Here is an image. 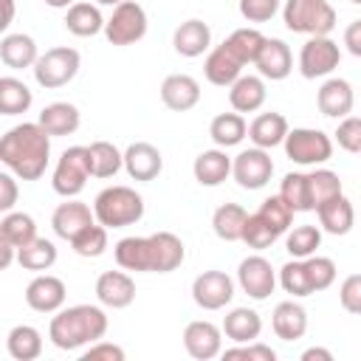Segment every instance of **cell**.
I'll return each mask as SVG.
<instances>
[{
  "label": "cell",
  "mask_w": 361,
  "mask_h": 361,
  "mask_svg": "<svg viewBox=\"0 0 361 361\" xmlns=\"http://www.w3.org/2000/svg\"><path fill=\"white\" fill-rule=\"evenodd\" d=\"M51 158V135L39 121H23L0 138V161L23 180H37L45 175Z\"/></svg>",
  "instance_id": "obj_1"
},
{
  "label": "cell",
  "mask_w": 361,
  "mask_h": 361,
  "mask_svg": "<svg viewBox=\"0 0 361 361\" xmlns=\"http://www.w3.org/2000/svg\"><path fill=\"white\" fill-rule=\"evenodd\" d=\"M107 333V313L99 305H73L65 310H56V316L48 324V338L59 350H79L85 344L102 341Z\"/></svg>",
  "instance_id": "obj_2"
},
{
  "label": "cell",
  "mask_w": 361,
  "mask_h": 361,
  "mask_svg": "<svg viewBox=\"0 0 361 361\" xmlns=\"http://www.w3.org/2000/svg\"><path fill=\"white\" fill-rule=\"evenodd\" d=\"M93 214L107 228H124L144 217V197L130 186H107L96 195Z\"/></svg>",
  "instance_id": "obj_3"
},
{
  "label": "cell",
  "mask_w": 361,
  "mask_h": 361,
  "mask_svg": "<svg viewBox=\"0 0 361 361\" xmlns=\"http://www.w3.org/2000/svg\"><path fill=\"white\" fill-rule=\"evenodd\" d=\"M282 20L293 34L327 37L336 28V8L327 0H285Z\"/></svg>",
  "instance_id": "obj_4"
},
{
  "label": "cell",
  "mask_w": 361,
  "mask_h": 361,
  "mask_svg": "<svg viewBox=\"0 0 361 361\" xmlns=\"http://www.w3.org/2000/svg\"><path fill=\"white\" fill-rule=\"evenodd\" d=\"M79 51L71 45H56L48 48L45 54H39L37 65H34V79L39 87L45 90H56L62 85H68L76 73H79Z\"/></svg>",
  "instance_id": "obj_5"
},
{
  "label": "cell",
  "mask_w": 361,
  "mask_h": 361,
  "mask_svg": "<svg viewBox=\"0 0 361 361\" xmlns=\"http://www.w3.org/2000/svg\"><path fill=\"white\" fill-rule=\"evenodd\" d=\"M285 155L299 166H319V164L330 161L333 141L322 130L296 127V130H288V135H285Z\"/></svg>",
  "instance_id": "obj_6"
},
{
  "label": "cell",
  "mask_w": 361,
  "mask_h": 361,
  "mask_svg": "<svg viewBox=\"0 0 361 361\" xmlns=\"http://www.w3.org/2000/svg\"><path fill=\"white\" fill-rule=\"evenodd\" d=\"M90 178V152L87 147H68L51 175V186L62 197H76Z\"/></svg>",
  "instance_id": "obj_7"
},
{
  "label": "cell",
  "mask_w": 361,
  "mask_h": 361,
  "mask_svg": "<svg viewBox=\"0 0 361 361\" xmlns=\"http://www.w3.org/2000/svg\"><path fill=\"white\" fill-rule=\"evenodd\" d=\"M144 34H147V11L135 0L118 3L113 8L110 20L104 23V37L113 45H133V42L144 39Z\"/></svg>",
  "instance_id": "obj_8"
},
{
  "label": "cell",
  "mask_w": 361,
  "mask_h": 361,
  "mask_svg": "<svg viewBox=\"0 0 361 361\" xmlns=\"http://www.w3.org/2000/svg\"><path fill=\"white\" fill-rule=\"evenodd\" d=\"M341 62V51L330 37H310L299 51V71L305 79L330 76Z\"/></svg>",
  "instance_id": "obj_9"
},
{
  "label": "cell",
  "mask_w": 361,
  "mask_h": 361,
  "mask_svg": "<svg viewBox=\"0 0 361 361\" xmlns=\"http://www.w3.org/2000/svg\"><path fill=\"white\" fill-rule=\"evenodd\" d=\"M231 175L243 189H262L274 175V161L268 149L251 147V149H243L231 161Z\"/></svg>",
  "instance_id": "obj_10"
},
{
  "label": "cell",
  "mask_w": 361,
  "mask_h": 361,
  "mask_svg": "<svg viewBox=\"0 0 361 361\" xmlns=\"http://www.w3.org/2000/svg\"><path fill=\"white\" fill-rule=\"evenodd\" d=\"M192 299L203 310H220L234 299V282L226 271H203L192 282Z\"/></svg>",
  "instance_id": "obj_11"
},
{
  "label": "cell",
  "mask_w": 361,
  "mask_h": 361,
  "mask_svg": "<svg viewBox=\"0 0 361 361\" xmlns=\"http://www.w3.org/2000/svg\"><path fill=\"white\" fill-rule=\"evenodd\" d=\"M237 282H240V288H243L251 299L262 302V299H268V296L274 293V288H276V271L271 268V262H268L265 257L251 254V257H245V259L240 262V268H237Z\"/></svg>",
  "instance_id": "obj_12"
},
{
  "label": "cell",
  "mask_w": 361,
  "mask_h": 361,
  "mask_svg": "<svg viewBox=\"0 0 361 361\" xmlns=\"http://www.w3.org/2000/svg\"><path fill=\"white\" fill-rule=\"evenodd\" d=\"M183 347L192 358L197 361H209V358H217L223 353V330L206 319H197V322H189L186 330H183Z\"/></svg>",
  "instance_id": "obj_13"
},
{
  "label": "cell",
  "mask_w": 361,
  "mask_h": 361,
  "mask_svg": "<svg viewBox=\"0 0 361 361\" xmlns=\"http://www.w3.org/2000/svg\"><path fill=\"white\" fill-rule=\"evenodd\" d=\"M65 296H68L65 282L59 276H51V274L34 276L25 288V302L37 313H56L65 305Z\"/></svg>",
  "instance_id": "obj_14"
},
{
  "label": "cell",
  "mask_w": 361,
  "mask_h": 361,
  "mask_svg": "<svg viewBox=\"0 0 361 361\" xmlns=\"http://www.w3.org/2000/svg\"><path fill=\"white\" fill-rule=\"evenodd\" d=\"M124 169L133 180H155L164 169L161 149L149 141H133L124 149Z\"/></svg>",
  "instance_id": "obj_15"
},
{
  "label": "cell",
  "mask_w": 361,
  "mask_h": 361,
  "mask_svg": "<svg viewBox=\"0 0 361 361\" xmlns=\"http://www.w3.org/2000/svg\"><path fill=\"white\" fill-rule=\"evenodd\" d=\"M90 223H96V214L90 212L87 203H82V200H76V197H65V203H59V206L54 209V214H51V226H54L56 237H62V240H68V243H71L82 228H87Z\"/></svg>",
  "instance_id": "obj_16"
},
{
  "label": "cell",
  "mask_w": 361,
  "mask_h": 361,
  "mask_svg": "<svg viewBox=\"0 0 361 361\" xmlns=\"http://www.w3.org/2000/svg\"><path fill=\"white\" fill-rule=\"evenodd\" d=\"M316 104L322 110V116L327 118H344L353 113V104H355V93H353V85L347 79H327L319 93H316Z\"/></svg>",
  "instance_id": "obj_17"
},
{
  "label": "cell",
  "mask_w": 361,
  "mask_h": 361,
  "mask_svg": "<svg viewBox=\"0 0 361 361\" xmlns=\"http://www.w3.org/2000/svg\"><path fill=\"white\" fill-rule=\"evenodd\" d=\"M96 299L104 307H113V310H121V307L133 305V299H135L133 276L124 274V271H104L96 279Z\"/></svg>",
  "instance_id": "obj_18"
},
{
  "label": "cell",
  "mask_w": 361,
  "mask_h": 361,
  "mask_svg": "<svg viewBox=\"0 0 361 361\" xmlns=\"http://www.w3.org/2000/svg\"><path fill=\"white\" fill-rule=\"evenodd\" d=\"M257 71L259 76L271 79V82H279V79H288L290 71H293V54L288 48V42L282 39H274V37H265L262 42V51L257 56Z\"/></svg>",
  "instance_id": "obj_19"
},
{
  "label": "cell",
  "mask_w": 361,
  "mask_h": 361,
  "mask_svg": "<svg viewBox=\"0 0 361 361\" xmlns=\"http://www.w3.org/2000/svg\"><path fill=\"white\" fill-rule=\"evenodd\" d=\"M161 102L175 110V113H186L200 102V85L195 76L189 73H172L161 82Z\"/></svg>",
  "instance_id": "obj_20"
},
{
  "label": "cell",
  "mask_w": 361,
  "mask_h": 361,
  "mask_svg": "<svg viewBox=\"0 0 361 361\" xmlns=\"http://www.w3.org/2000/svg\"><path fill=\"white\" fill-rule=\"evenodd\" d=\"M203 73H206V79H209L212 85H217V87H231V85L243 76V62H240L237 54L223 42V45H217V48L209 51V56H206V62H203Z\"/></svg>",
  "instance_id": "obj_21"
},
{
  "label": "cell",
  "mask_w": 361,
  "mask_h": 361,
  "mask_svg": "<svg viewBox=\"0 0 361 361\" xmlns=\"http://www.w3.org/2000/svg\"><path fill=\"white\" fill-rule=\"evenodd\" d=\"M271 327H274L276 338H282V341H296V338H302V336L307 333V310H305L299 302H293V299L279 302V305L274 307Z\"/></svg>",
  "instance_id": "obj_22"
},
{
  "label": "cell",
  "mask_w": 361,
  "mask_h": 361,
  "mask_svg": "<svg viewBox=\"0 0 361 361\" xmlns=\"http://www.w3.org/2000/svg\"><path fill=\"white\" fill-rule=\"evenodd\" d=\"M172 45L180 56L186 59H195L200 54L209 51L212 45V28L203 23V20H186L175 28V37H172Z\"/></svg>",
  "instance_id": "obj_23"
},
{
  "label": "cell",
  "mask_w": 361,
  "mask_h": 361,
  "mask_svg": "<svg viewBox=\"0 0 361 361\" xmlns=\"http://www.w3.org/2000/svg\"><path fill=\"white\" fill-rule=\"evenodd\" d=\"M149 240H152V274H169L183 262L186 248L178 234L155 231V234H149Z\"/></svg>",
  "instance_id": "obj_24"
},
{
  "label": "cell",
  "mask_w": 361,
  "mask_h": 361,
  "mask_svg": "<svg viewBox=\"0 0 361 361\" xmlns=\"http://www.w3.org/2000/svg\"><path fill=\"white\" fill-rule=\"evenodd\" d=\"M192 172H195V180L200 186H220L228 175H231V158L226 155V149H203L195 164H192Z\"/></svg>",
  "instance_id": "obj_25"
},
{
  "label": "cell",
  "mask_w": 361,
  "mask_h": 361,
  "mask_svg": "<svg viewBox=\"0 0 361 361\" xmlns=\"http://www.w3.org/2000/svg\"><path fill=\"white\" fill-rule=\"evenodd\" d=\"M116 262L124 271H149L152 274V240L149 237H124L113 248Z\"/></svg>",
  "instance_id": "obj_26"
},
{
  "label": "cell",
  "mask_w": 361,
  "mask_h": 361,
  "mask_svg": "<svg viewBox=\"0 0 361 361\" xmlns=\"http://www.w3.org/2000/svg\"><path fill=\"white\" fill-rule=\"evenodd\" d=\"M285 135H288V118L282 113H259L248 124V138L254 141V147L262 149H274L285 144Z\"/></svg>",
  "instance_id": "obj_27"
},
{
  "label": "cell",
  "mask_w": 361,
  "mask_h": 361,
  "mask_svg": "<svg viewBox=\"0 0 361 361\" xmlns=\"http://www.w3.org/2000/svg\"><path fill=\"white\" fill-rule=\"evenodd\" d=\"M316 214H319L322 228H324L327 234H336V237L347 234V231L353 228V223H355V209H353V203H350L344 195H336V197L324 200V203L316 209Z\"/></svg>",
  "instance_id": "obj_28"
},
{
  "label": "cell",
  "mask_w": 361,
  "mask_h": 361,
  "mask_svg": "<svg viewBox=\"0 0 361 361\" xmlns=\"http://www.w3.org/2000/svg\"><path fill=\"white\" fill-rule=\"evenodd\" d=\"M0 59H3L6 68H14V71L34 68L37 59H39L34 37H28V34H6L0 39Z\"/></svg>",
  "instance_id": "obj_29"
},
{
  "label": "cell",
  "mask_w": 361,
  "mask_h": 361,
  "mask_svg": "<svg viewBox=\"0 0 361 361\" xmlns=\"http://www.w3.org/2000/svg\"><path fill=\"white\" fill-rule=\"evenodd\" d=\"M223 333L226 338H231L234 344H248L257 341L262 333V319L257 310L251 307H234L231 313H226L223 319Z\"/></svg>",
  "instance_id": "obj_30"
},
{
  "label": "cell",
  "mask_w": 361,
  "mask_h": 361,
  "mask_svg": "<svg viewBox=\"0 0 361 361\" xmlns=\"http://www.w3.org/2000/svg\"><path fill=\"white\" fill-rule=\"evenodd\" d=\"M265 82L259 76H240L231 87H228V102L237 113H254L265 104Z\"/></svg>",
  "instance_id": "obj_31"
},
{
  "label": "cell",
  "mask_w": 361,
  "mask_h": 361,
  "mask_svg": "<svg viewBox=\"0 0 361 361\" xmlns=\"http://www.w3.org/2000/svg\"><path fill=\"white\" fill-rule=\"evenodd\" d=\"M37 121L42 124V130L48 135H71V133L79 130L82 116H79V110L71 102H54V104L42 107V113H39Z\"/></svg>",
  "instance_id": "obj_32"
},
{
  "label": "cell",
  "mask_w": 361,
  "mask_h": 361,
  "mask_svg": "<svg viewBox=\"0 0 361 361\" xmlns=\"http://www.w3.org/2000/svg\"><path fill=\"white\" fill-rule=\"evenodd\" d=\"M245 220H248V212L240 206V203H223L214 209L212 214V228L220 240L226 243H237L243 240V228H245Z\"/></svg>",
  "instance_id": "obj_33"
},
{
  "label": "cell",
  "mask_w": 361,
  "mask_h": 361,
  "mask_svg": "<svg viewBox=\"0 0 361 361\" xmlns=\"http://www.w3.org/2000/svg\"><path fill=\"white\" fill-rule=\"evenodd\" d=\"M6 350L14 361H34L42 353V336L31 324H17L6 336Z\"/></svg>",
  "instance_id": "obj_34"
},
{
  "label": "cell",
  "mask_w": 361,
  "mask_h": 361,
  "mask_svg": "<svg viewBox=\"0 0 361 361\" xmlns=\"http://www.w3.org/2000/svg\"><path fill=\"white\" fill-rule=\"evenodd\" d=\"M104 23L107 20L93 3H73L65 14V28L76 37H96L99 31H104Z\"/></svg>",
  "instance_id": "obj_35"
},
{
  "label": "cell",
  "mask_w": 361,
  "mask_h": 361,
  "mask_svg": "<svg viewBox=\"0 0 361 361\" xmlns=\"http://www.w3.org/2000/svg\"><path fill=\"white\" fill-rule=\"evenodd\" d=\"M248 133V124L240 113H220L212 118L209 124V135L212 141L220 147V149H228V147H237Z\"/></svg>",
  "instance_id": "obj_36"
},
{
  "label": "cell",
  "mask_w": 361,
  "mask_h": 361,
  "mask_svg": "<svg viewBox=\"0 0 361 361\" xmlns=\"http://www.w3.org/2000/svg\"><path fill=\"white\" fill-rule=\"evenodd\" d=\"M87 152H90V175L93 178H113L124 166V152H118V147L110 141H93L87 147Z\"/></svg>",
  "instance_id": "obj_37"
},
{
  "label": "cell",
  "mask_w": 361,
  "mask_h": 361,
  "mask_svg": "<svg viewBox=\"0 0 361 361\" xmlns=\"http://www.w3.org/2000/svg\"><path fill=\"white\" fill-rule=\"evenodd\" d=\"M31 102H34V96L25 82H20L14 76L0 79V113L3 116H20L31 107Z\"/></svg>",
  "instance_id": "obj_38"
},
{
  "label": "cell",
  "mask_w": 361,
  "mask_h": 361,
  "mask_svg": "<svg viewBox=\"0 0 361 361\" xmlns=\"http://www.w3.org/2000/svg\"><path fill=\"white\" fill-rule=\"evenodd\" d=\"M0 240H8L17 248L28 245L31 240H37L34 217L25 214V212H6V217L0 220Z\"/></svg>",
  "instance_id": "obj_39"
},
{
  "label": "cell",
  "mask_w": 361,
  "mask_h": 361,
  "mask_svg": "<svg viewBox=\"0 0 361 361\" xmlns=\"http://www.w3.org/2000/svg\"><path fill=\"white\" fill-rule=\"evenodd\" d=\"M17 262L25 271H48L56 262V245L45 237H37V240H31L28 245H23L17 251Z\"/></svg>",
  "instance_id": "obj_40"
},
{
  "label": "cell",
  "mask_w": 361,
  "mask_h": 361,
  "mask_svg": "<svg viewBox=\"0 0 361 361\" xmlns=\"http://www.w3.org/2000/svg\"><path fill=\"white\" fill-rule=\"evenodd\" d=\"M262 42H265V37H262V31H257V28H237V31H231L228 39H226V45L237 54V59H240L243 65H254V62H257V56H259V51H262Z\"/></svg>",
  "instance_id": "obj_41"
},
{
  "label": "cell",
  "mask_w": 361,
  "mask_h": 361,
  "mask_svg": "<svg viewBox=\"0 0 361 361\" xmlns=\"http://www.w3.org/2000/svg\"><path fill=\"white\" fill-rule=\"evenodd\" d=\"M279 197L293 209V212H313L310 203V189H307V175L305 172H288L279 186Z\"/></svg>",
  "instance_id": "obj_42"
},
{
  "label": "cell",
  "mask_w": 361,
  "mask_h": 361,
  "mask_svg": "<svg viewBox=\"0 0 361 361\" xmlns=\"http://www.w3.org/2000/svg\"><path fill=\"white\" fill-rule=\"evenodd\" d=\"M322 245V231L316 226H296V228H288V237H285V248L290 257L296 259H307L316 254V248Z\"/></svg>",
  "instance_id": "obj_43"
},
{
  "label": "cell",
  "mask_w": 361,
  "mask_h": 361,
  "mask_svg": "<svg viewBox=\"0 0 361 361\" xmlns=\"http://www.w3.org/2000/svg\"><path fill=\"white\" fill-rule=\"evenodd\" d=\"M279 285L285 288V293H290L293 299H302V296H310L313 293V285H310V276H307V268H305V259H290L279 268Z\"/></svg>",
  "instance_id": "obj_44"
},
{
  "label": "cell",
  "mask_w": 361,
  "mask_h": 361,
  "mask_svg": "<svg viewBox=\"0 0 361 361\" xmlns=\"http://www.w3.org/2000/svg\"><path fill=\"white\" fill-rule=\"evenodd\" d=\"M307 189H310V203L316 212L324 200L341 195V180L333 169H313V172H307Z\"/></svg>",
  "instance_id": "obj_45"
},
{
  "label": "cell",
  "mask_w": 361,
  "mask_h": 361,
  "mask_svg": "<svg viewBox=\"0 0 361 361\" xmlns=\"http://www.w3.org/2000/svg\"><path fill=\"white\" fill-rule=\"evenodd\" d=\"M71 245H73V251H76L79 257H102L104 248H107V226H102L99 220L90 223L87 228H82V231L71 240Z\"/></svg>",
  "instance_id": "obj_46"
},
{
  "label": "cell",
  "mask_w": 361,
  "mask_h": 361,
  "mask_svg": "<svg viewBox=\"0 0 361 361\" xmlns=\"http://www.w3.org/2000/svg\"><path fill=\"white\" fill-rule=\"evenodd\" d=\"M257 214H259L276 234H288V228H290V223H293V209H290L279 195L265 197Z\"/></svg>",
  "instance_id": "obj_47"
},
{
  "label": "cell",
  "mask_w": 361,
  "mask_h": 361,
  "mask_svg": "<svg viewBox=\"0 0 361 361\" xmlns=\"http://www.w3.org/2000/svg\"><path fill=\"white\" fill-rule=\"evenodd\" d=\"M276 231L254 212V214H248V220H245V228H243V243L248 245V248H254V251H262V248H271L274 243H276Z\"/></svg>",
  "instance_id": "obj_48"
},
{
  "label": "cell",
  "mask_w": 361,
  "mask_h": 361,
  "mask_svg": "<svg viewBox=\"0 0 361 361\" xmlns=\"http://www.w3.org/2000/svg\"><path fill=\"white\" fill-rule=\"evenodd\" d=\"M305 268H307V276H310V285H313V293L319 290H327L333 282H336V262L330 257H307L305 259Z\"/></svg>",
  "instance_id": "obj_49"
},
{
  "label": "cell",
  "mask_w": 361,
  "mask_h": 361,
  "mask_svg": "<svg viewBox=\"0 0 361 361\" xmlns=\"http://www.w3.org/2000/svg\"><path fill=\"white\" fill-rule=\"evenodd\" d=\"M336 141L344 152H361V116H344L338 121Z\"/></svg>",
  "instance_id": "obj_50"
},
{
  "label": "cell",
  "mask_w": 361,
  "mask_h": 361,
  "mask_svg": "<svg viewBox=\"0 0 361 361\" xmlns=\"http://www.w3.org/2000/svg\"><path fill=\"white\" fill-rule=\"evenodd\" d=\"M279 11V0H240V14L248 23H268Z\"/></svg>",
  "instance_id": "obj_51"
},
{
  "label": "cell",
  "mask_w": 361,
  "mask_h": 361,
  "mask_svg": "<svg viewBox=\"0 0 361 361\" xmlns=\"http://www.w3.org/2000/svg\"><path fill=\"white\" fill-rule=\"evenodd\" d=\"M223 358H245V361H274L276 353L268 344L259 341H248V344H237L231 350H223Z\"/></svg>",
  "instance_id": "obj_52"
},
{
  "label": "cell",
  "mask_w": 361,
  "mask_h": 361,
  "mask_svg": "<svg viewBox=\"0 0 361 361\" xmlns=\"http://www.w3.org/2000/svg\"><path fill=\"white\" fill-rule=\"evenodd\" d=\"M338 299H341V307H344L347 313L361 316V274H350V276L341 282Z\"/></svg>",
  "instance_id": "obj_53"
},
{
  "label": "cell",
  "mask_w": 361,
  "mask_h": 361,
  "mask_svg": "<svg viewBox=\"0 0 361 361\" xmlns=\"http://www.w3.org/2000/svg\"><path fill=\"white\" fill-rule=\"evenodd\" d=\"M82 361H124V350L110 341H93L82 353Z\"/></svg>",
  "instance_id": "obj_54"
},
{
  "label": "cell",
  "mask_w": 361,
  "mask_h": 361,
  "mask_svg": "<svg viewBox=\"0 0 361 361\" xmlns=\"http://www.w3.org/2000/svg\"><path fill=\"white\" fill-rule=\"evenodd\" d=\"M14 203H17V183H14V178L8 172H3L0 175V209L11 212Z\"/></svg>",
  "instance_id": "obj_55"
},
{
  "label": "cell",
  "mask_w": 361,
  "mask_h": 361,
  "mask_svg": "<svg viewBox=\"0 0 361 361\" xmlns=\"http://www.w3.org/2000/svg\"><path fill=\"white\" fill-rule=\"evenodd\" d=\"M344 45L353 56H361V20H353L344 28Z\"/></svg>",
  "instance_id": "obj_56"
},
{
  "label": "cell",
  "mask_w": 361,
  "mask_h": 361,
  "mask_svg": "<svg viewBox=\"0 0 361 361\" xmlns=\"http://www.w3.org/2000/svg\"><path fill=\"white\" fill-rule=\"evenodd\" d=\"M17 251H20L17 245H11L8 240H0V254H3V257H0V268H3V271L14 262V254H17Z\"/></svg>",
  "instance_id": "obj_57"
},
{
  "label": "cell",
  "mask_w": 361,
  "mask_h": 361,
  "mask_svg": "<svg viewBox=\"0 0 361 361\" xmlns=\"http://www.w3.org/2000/svg\"><path fill=\"white\" fill-rule=\"evenodd\" d=\"M302 361H333V353L324 347H307L302 353Z\"/></svg>",
  "instance_id": "obj_58"
},
{
  "label": "cell",
  "mask_w": 361,
  "mask_h": 361,
  "mask_svg": "<svg viewBox=\"0 0 361 361\" xmlns=\"http://www.w3.org/2000/svg\"><path fill=\"white\" fill-rule=\"evenodd\" d=\"M0 3H3V23H0V28H8L11 20H14V0H0Z\"/></svg>",
  "instance_id": "obj_59"
},
{
  "label": "cell",
  "mask_w": 361,
  "mask_h": 361,
  "mask_svg": "<svg viewBox=\"0 0 361 361\" xmlns=\"http://www.w3.org/2000/svg\"><path fill=\"white\" fill-rule=\"evenodd\" d=\"M76 0H45V6H51V8H71Z\"/></svg>",
  "instance_id": "obj_60"
},
{
  "label": "cell",
  "mask_w": 361,
  "mask_h": 361,
  "mask_svg": "<svg viewBox=\"0 0 361 361\" xmlns=\"http://www.w3.org/2000/svg\"><path fill=\"white\" fill-rule=\"evenodd\" d=\"M96 3H102V6H113V8H116V6L124 3V0H96Z\"/></svg>",
  "instance_id": "obj_61"
},
{
  "label": "cell",
  "mask_w": 361,
  "mask_h": 361,
  "mask_svg": "<svg viewBox=\"0 0 361 361\" xmlns=\"http://www.w3.org/2000/svg\"><path fill=\"white\" fill-rule=\"evenodd\" d=\"M350 3H355V6H361V0H350Z\"/></svg>",
  "instance_id": "obj_62"
}]
</instances>
